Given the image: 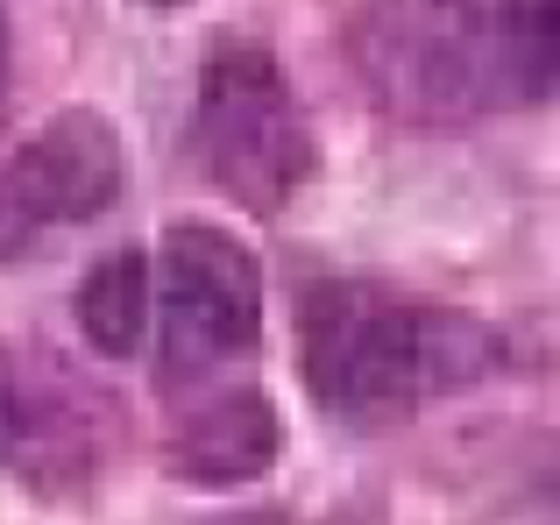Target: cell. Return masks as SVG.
<instances>
[{
	"mask_svg": "<svg viewBox=\"0 0 560 525\" xmlns=\"http://www.w3.org/2000/svg\"><path fill=\"white\" fill-rule=\"evenodd\" d=\"M0 79H8V36H0Z\"/></svg>",
	"mask_w": 560,
	"mask_h": 525,
	"instance_id": "obj_9",
	"label": "cell"
},
{
	"mask_svg": "<svg viewBox=\"0 0 560 525\" xmlns=\"http://www.w3.org/2000/svg\"><path fill=\"white\" fill-rule=\"evenodd\" d=\"M497 334L447 305H419L383 284H313L299 299V370L327 419L355 433L397 427L433 398L490 376Z\"/></svg>",
	"mask_w": 560,
	"mask_h": 525,
	"instance_id": "obj_1",
	"label": "cell"
},
{
	"mask_svg": "<svg viewBox=\"0 0 560 525\" xmlns=\"http://www.w3.org/2000/svg\"><path fill=\"white\" fill-rule=\"evenodd\" d=\"M164 370L206 376L248 355L262 334V270L220 228H171L164 242Z\"/></svg>",
	"mask_w": 560,
	"mask_h": 525,
	"instance_id": "obj_4",
	"label": "cell"
},
{
	"mask_svg": "<svg viewBox=\"0 0 560 525\" xmlns=\"http://www.w3.org/2000/svg\"><path fill=\"white\" fill-rule=\"evenodd\" d=\"M121 192V136L100 114H57L0 164V262L79 228Z\"/></svg>",
	"mask_w": 560,
	"mask_h": 525,
	"instance_id": "obj_5",
	"label": "cell"
},
{
	"mask_svg": "<svg viewBox=\"0 0 560 525\" xmlns=\"http://www.w3.org/2000/svg\"><path fill=\"white\" fill-rule=\"evenodd\" d=\"M150 305H156V284H150V256L142 249H114L107 262H93L79 284V327L100 355H136L142 334H150Z\"/></svg>",
	"mask_w": 560,
	"mask_h": 525,
	"instance_id": "obj_8",
	"label": "cell"
},
{
	"mask_svg": "<svg viewBox=\"0 0 560 525\" xmlns=\"http://www.w3.org/2000/svg\"><path fill=\"white\" fill-rule=\"evenodd\" d=\"M142 8H185V0H142Z\"/></svg>",
	"mask_w": 560,
	"mask_h": 525,
	"instance_id": "obj_10",
	"label": "cell"
},
{
	"mask_svg": "<svg viewBox=\"0 0 560 525\" xmlns=\"http://www.w3.org/2000/svg\"><path fill=\"white\" fill-rule=\"evenodd\" d=\"M355 57L405 114H490L560 93V0H383Z\"/></svg>",
	"mask_w": 560,
	"mask_h": 525,
	"instance_id": "obj_2",
	"label": "cell"
},
{
	"mask_svg": "<svg viewBox=\"0 0 560 525\" xmlns=\"http://www.w3.org/2000/svg\"><path fill=\"white\" fill-rule=\"evenodd\" d=\"M191 150L199 171L248 213H277L313 171V136L291 100L284 71L256 43H228L206 57L191 100Z\"/></svg>",
	"mask_w": 560,
	"mask_h": 525,
	"instance_id": "obj_3",
	"label": "cell"
},
{
	"mask_svg": "<svg viewBox=\"0 0 560 525\" xmlns=\"http://www.w3.org/2000/svg\"><path fill=\"white\" fill-rule=\"evenodd\" d=\"M0 469L28 490H79L93 476V419L65 370L0 341Z\"/></svg>",
	"mask_w": 560,
	"mask_h": 525,
	"instance_id": "obj_6",
	"label": "cell"
},
{
	"mask_svg": "<svg viewBox=\"0 0 560 525\" xmlns=\"http://www.w3.org/2000/svg\"><path fill=\"white\" fill-rule=\"evenodd\" d=\"M270 455H277V412L256 390H228V398L199 405L171 441V462L191 483H248L270 469Z\"/></svg>",
	"mask_w": 560,
	"mask_h": 525,
	"instance_id": "obj_7",
	"label": "cell"
}]
</instances>
